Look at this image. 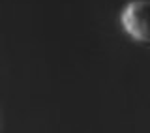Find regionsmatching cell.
<instances>
[{"mask_svg": "<svg viewBox=\"0 0 150 133\" xmlns=\"http://www.w3.org/2000/svg\"><path fill=\"white\" fill-rule=\"evenodd\" d=\"M120 25L133 41L150 47V0H129L120 11Z\"/></svg>", "mask_w": 150, "mask_h": 133, "instance_id": "obj_1", "label": "cell"}]
</instances>
